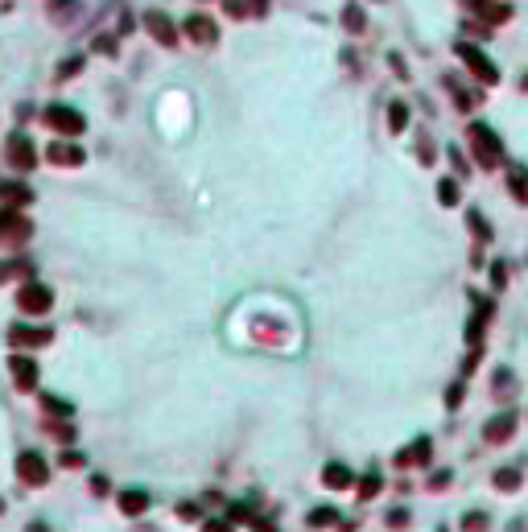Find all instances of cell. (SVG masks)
<instances>
[{
    "label": "cell",
    "instance_id": "cell-3",
    "mask_svg": "<svg viewBox=\"0 0 528 532\" xmlns=\"http://www.w3.org/2000/svg\"><path fill=\"white\" fill-rule=\"evenodd\" d=\"M13 301H17V310H21L25 318H46L50 310H54V289H50L46 281H25V285H17V293H13Z\"/></svg>",
    "mask_w": 528,
    "mask_h": 532
},
{
    "label": "cell",
    "instance_id": "cell-13",
    "mask_svg": "<svg viewBox=\"0 0 528 532\" xmlns=\"http://www.w3.org/2000/svg\"><path fill=\"white\" fill-rule=\"evenodd\" d=\"M392 462H396L401 470H421V466H430V462H433V441H430V437H417V441L405 446V450H401Z\"/></svg>",
    "mask_w": 528,
    "mask_h": 532
},
{
    "label": "cell",
    "instance_id": "cell-34",
    "mask_svg": "<svg viewBox=\"0 0 528 532\" xmlns=\"http://www.w3.org/2000/svg\"><path fill=\"white\" fill-rule=\"evenodd\" d=\"M384 524H388V528H392V532L408 528V524H413V508H392V511H388V516H384Z\"/></svg>",
    "mask_w": 528,
    "mask_h": 532
},
{
    "label": "cell",
    "instance_id": "cell-12",
    "mask_svg": "<svg viewBox=\"0 0 528 532\" xmlns=\"http://www.w3.org/2000/svg\"><path fill=\"white\" fill-rule=\"evenodd\" d=\"M8 376H13V388H17V392H33L42 367H38V359H29L25 351H17V355L8 359Z\"/></svg>",
    "mask_w": 528,
    "mask_h": 532
},
{
    "label": "cell",
    "instance_id": "cell-18",
    "mask_svg": "<svg viewBox=\"0 0 528 532\" xmlns=\"http://www.w3.org/2000/svg\"><path fill=\"white\" fill-rule=\"evenodd\" d=\"M33 202V186H25L21 178L17 182H0V207H17V211H25Z\"/></svg>",
    "mask_w": 528,
    "mask_h": 532
},
{
    "label": "cell",
    "instance_id": "cell-36",
    "mask_svg": "<svg viewBox=\"0 0 528 532\" xmlns=\"http://www.w3.org/2000/svg\"><path fill=\"white\" fill-rule=\"evenodd\" d=\"M58 466H62V470H83V466H87V454H83V450H62V454H58Z\"/></svg>",
    "mask_w": 528,
    "mask_h": 532
},
{
    "label": "cell",
    "instance_id": "cell-50",
    "mask_svg": "<svg viewBox=\"0 0 528 532\" xmlns=\"http://www.w3.org/2000/svg\"><path fill=\"white\" fill-rule=\"evenodd\" d=\"M437 532H450V528H446V524H437Z\"/></svg>",
    "mask_w": 528,
    "mask_h": 532
},
{
    "label": "cell",
    "instance_id": "cell-46",
    "mask_svg": "<svg viewBox=\"0 0 528 532\" xmlns=\"http://www.w3.org/2000/svg\"><path fill=\"white\" fill-rule=\"evenodd\" d=\"M108 491H112V483L103 475H91V495H108Z\"/></svg>",
    "mask_w": 528,
    "mask_h": 532
},
{
    "label": "cell",
    "instance_id": "cell-11",
    "mask_svg": "<svg viewBox=\"0 0 528 532\" xmlns=\"http://www.w3.org/2000/svg\"><path fill=\"white\" fill-rule=\"evenodd\" d=\"M144 33H149L157 46H166V50H173L178 46V37H182V29L173 25V17L161 13V8H149V13H144Z\"/></svg>",
    "mask_w": 528,
    "mask_h": 532
},
{
    "label": "cell",
    "instance_id": "cell-22",
    "mask_svg": "<svg viewBox=\"0 0 528 532\" xmlns=\"http://www.w3.org/2000/svg\"><path fill=\"white\" fill-rule=\"evenodd\" d=\"M380 491H384V475H380V470H367L363 479H355V495H360V504L376 499Z\"/></svg>",
    "mask_w": 528,
    "mask_h": 532
},
{
    "label": "cell",
    "instance_id": "cell-49",
    "mask_svg": "<svg viewBox=\"0 0 528 532\" xmlns=\"http://www.w3.org/2000/svg\"><path fill=\"white\" fill-rule=\"evenodd\" d=\"M0 516H4V495H0Z\"/></svg>",
    "mask_w": 528,
    "mask_h": 532
},
{
    "label": "cell",
    "instance_id": "cell-41",
    "mask_svg": "<svg viewBox=\"0 0 528 532\" xmlns=\"http://www.w3.org/2000/svg\"><path fill=\"white\" fill-rule=\"evenodd\" d=\"M46 429L58 437L62 446H71V441H74V429H71V425H58V421H50V417H46Z\"/></svg>",
    "mask_w": 528,
    "mask_h": 532
},
{
    "label": "cell",
    "instance_id": "cell-23",
    "mask_svg": "<svg viewBox=\"0 0 528 532\" xmlns=\"http://www.w3.org/2000/svg\"><path fill=\"white\" fill-rule=\"evenodd\" d=\"M42 409H46L50 421H71V417H74V405H71V400H62V396H50V392H42Z\"/></svg>",
    "mask_w": 528,
    "mask_h": 532
},
{
    "label": "cell",
    "instance_id": "cell-16",
    "mask_svg": "<svg viewBox=\"0 0 528 532\" xmlns=\"http://www.w3.org/2000/svg\"><path fill=\"white\" fill-rule=\"evenodd\" d=\"M17 281H33V265H29V260H25V256H17V252H13V256H4V260H0V285H17Z\"/></svg>",
    "mask_w": 528,
    "mask_h": 532
},
{
    "label": "cell",
    "instance_id": "cell-26",
    "mask_svg": "<svg viewBox=\"0 0 528 532\" xmlns=\"http://www.w3.org/2000/svg\"><path fill=\"white\" fill-rule=\"evenodd\" d=\"M491 483H495V491H520V483H524V475H520L516 466H500Z\"/></svg>",
    "mask_w": 528,
    "mask_h": 532
},
{
    "label": "cell",
    "instance_id": "cell-37",
    "mask_svg": "<svg viewBox=\"0 0 528 532\" xmlns=\"http://www.w3.org/2000/svg\"><path fill=\"white\" fill-rule=\"evenodd\" d=\"M83 66H87V58H83V54H74V58H67V62L58 66V83H67V79H74V74L83 71Z\"/></svg>",
    "mask_w": 528,
    "mask_h": 532
},
{
    "label": "cell",
    "instance_id": "cell-2",
    "mask_svg": "<svg viewBox=\"0 0 528 532\" xmlns=\"http://www.w3.org/2000/svg\"><path fill=\"white\" fill-rule=\"evenodd\" d=\"M42 124H46L50 132L67 137V141L87 132V116H83L79 108H71V103H46V108H42Z\"/></svg>",
    "mask_w": 528,
    "mask_h": 532
},
{
    "label": "cell",
    "instance_id": "cell-28",
    "mask_svg": "<svg viewBox=\"0 0 528 532\" xmlns=\"http://www.w3.org/2000/svg\"><path fill=\"white\" fill-rule=\"evenodd\" d=\"M227 520H236V524H248V528H256V520H260V516H256V508H252V504H227Z\"/></svg>",
    "mask_w": 528,
    "mask_h": 532
},
{
    "label": "cell",
    "instance_id": "cell-29",
    "mask_svg": "<svg viewBox=\"0 0 528 532\" xmlns=\"http://www.w3.org/2000/svg\"><path fill=\"white\" fill-rule=\"evenodd\" d=\"M491 392H495V400H507V392H516V376H512L507 367H495V380H491Z\"/></svg>",
    "mask_w": 528,
    "mask_h": 532
},
{
    "label": "cell",
    "instance_id": "cell-1",
    "mask_svg": "<svg viewBox=\"0 0 528 532\" xmlns=\"http://www.w3.org/2000/svg\"><path fill=\"white\" fill-rule=\"evenodd\" d=\"M466 145H471V157H475V166L479 170H500L507 161V153H504V141L487 128L483 120H471L466 124Z\"/></svg>",
    "mask_w": 528,
    "mask_h": 532
},
{
    "label": "cell",
    "instance_id": "cell-30",
    "mask_svg": "<svg viewBox=\"0 0 528 532\" xmlns=\"http://www.w3.org/2000/svg\"><path fill=\"white\" fill-rule=\"evenodd\" d=\"M471 306H475V314L471 318H479V322H491V318H495V301L483 297V293H475V289H471Z\"/></svg>",
    "mask_w": 528,
    "mask_h": 532
},
{
    "label": "cell",
    "instance_id": "cell-25",
    "mask_svg": "<svg viewBox=\"0 0 528 532\" xmlns=\"http://www.w3.org/2000/svg\"><path fill=\"white\" fill-rule=\"evenodd\" d=\"M405 128H408V103L392 99V103H388V132H392V137H401Z\"/></svg>",
    "mask_w": 528,
    "mask_h": 532
},
{
    "label": "cell",
    "instance_id": "cell-48",
    "mask_svg": "<svg viewBox=\"0 0 528 532\" xmlns=\"http://www.w3.org/2000/svg\"><path fill=\"white\" fill-rule=\"evenodd\" d=\"M25 532H54V528H50L46 520H29V524H25Z\"/></svg>",
    "mask_w": 528,
    "mask_h": 532
},
{
    "label": "cell",
    "instance_id": "cell-21",
    "mask_svg": "<svg viewBox=\"0 0 528 532\" xmlns=\"http://www.w3.org/2000/svg\"><path fill=\"white\" fill-rule=\"evenodd\" d=\"M507 194H512L520 207H528V166H520V161L507 166Z\"/></svg>",
    "mask_w": 528,
    "mask_h": 532
},
{
    "label": "cell",
    "instance_id": "cell-51",
    "mask_svg": "<svg viewBox=\"0 0 528 532\" xmlns=\"http://www.w3.org/2000/svg\"><path fill=\"white\" fill-rule=\"evenodd\" d=\"M520 87H524V91H528V74H524V83H520Z\"/></svg>",
    "mask_w": 528,
    "mask_h": 532
},
{
    "label": "cell",
    "instance_id": "cell-10",
    "mask_svg": "<svg viewBox=\"0 0 528 532\" xmlns=\"http://www.w3.org/2000/svg\"><path fill=\"white\" fill-rule=\"evenodd\" d=\"M516 429H520L516 409H500L495 417H487V421H483V441H487V446H507V441L516 437Z\"/></svg>",
    "mask_w": 528,
    "mask_h": 532
},
{
    "label": "cell",
    "instance_id": "cell-35",
    "mask_svg": "<svg viewBox=\"0 0 528 532\" xmlns=\"http://www.w3.org/2000/svg\"><path fill=\"white\" fill-rule=\"evenodd\" d=\"M487 277H491V289L500 293L507 289V260H491V268H487Z\"/></svg>",
    "mask_w": 528,
    "mask_h": 532
},
{
    "label": "cell",
    "instance_id": "cell-39",
    "mask_svg": "<svg viewBox=\"0 0 528 532\" xmlns=\"http://www.w3.org/2000/svg\"><path fill=\"white\" fill-rule=\"evenodd\" d=\"M202 532H236V520H227V516H207V520H202Z\"/></svg>",
    "mask_w": 528,
    "mask_h": 532
},
{
    "label": "cell",
    "instance_id": "cell-9",
    "mask_svg": "<svg viewBox=\"0 0 528 532\" xmlns=\"http://www.w3.org/2000/svg\"><path fill=\"white\" fill-rule=\"evenodd\" d=\"M4 166L17 173H29L38 166V149H33V141L25 132H8V141H4Z\"/></svg>",
    "mask_w": 528,
    "mask_h": 532
},
{
    "label": "cell",
    "instance_id": "cell-17",
    "mask_svg": "<svg viewBox=\"0 0 528 532\" xmlns=\"http://www.w3.org/2000/svg\"><path fill=\"white\" fill-rule=\"evenodd\" d=\"M149 504H153V495H149V491H141V487H124L120 495H116V508H120L124 516H144V511H149Z\"/></svg>",
    "mask_w": 528,
    "mask_h": 532
},
{
    "label": "cell",
    "instance_id": "cell-19",
    "mask_svg": "<svg viewBox=\"0 0 528 532\" xmlns=\"http://www.w3.org/2000/svg\"><path fill=\"white\" fill-rule=\"evenodd\" d=\"M471 8L479 13L483 25H504V21H512V4H500V0H471Z\"/></svg>",
    "mask_w": 528,
    "mask_h": 532
},
{
    "label": "cell",
    "instance_id": "cell-42",
    "mask_svg": "<svg viewBox=\"0 0 528 532\" xmlns=\"http://www.w3.org/2000/svg\"><path fill=\"white\" fill-rule=\"evenodd\" d=\"M116 50H120V37H112V33H103V37H96V54H108V58H112Z\"/></svg>",
    "mask_w": 528,
    "mask_h": 532
},
{
    "label": "cell",
    "instance_id": "cell-24",
    "mask_svg": "<svg viewBox=\"0 0 528 532\" xmlns=\"http://www.w3.org/2000/svg\"><path fill=\"white\" fill-rule=\"evenodd\" d=\"M466 227H471V236H475L479 243H491V240H495V231H491V223L479 215V207H471V211H466Z\"/></svg>",
    "mask_w": 528,
    "mask_h": 532
},
{
    "label": "cell",
    "instance_id": "cell-6",
    "mask_svg": "<svg viewBox=\"0 0 528 532\" xmlns=\"http://www.w3.org/2000/svg\"><path fill=\"white\" fill-rule=\"evenodd\" d=\"M42 161L54 166V170H83L87 166V149L67 141V137H58V141H50L46 153H42Z\"/></svg>",
    "mask_w": 528,
    "mask_h": 532
},
{
    "label": "cell",
    "instance_id": "cell-27",
    "mask_svg": "<svg viewBox=\"0 0 528 532\" xmlns=\"http://www.w3.org/2000/svg\"><path fill=\"white\" fill-rule=\"evenodd\" d=\"M437 202H442V207H458V202H462L458 178H442V182H437Z\"/></svg>",
    "mask_w": 528,
    "mask_h": 532
},
{
    "label": "cell",
    "instance_id": "cell-31",
    "mask_svg": "<svg viewBox=\"0 0 528 532\" xmlns=\"http://www.w3.org/2000/svg\"><path fill=\"white\" fill-rule=\"evenodd\" d=\"M491 528V511H466L462 516V532H487Z\"/></svg>",
    "mask_w": 528,
    "mask_h": 532
},
{
    "label": "cell",
    "instance_id": "cell-20",
    "mask_svg": "<svg viewBox=\"0 0 528 532\" xmlns=\"http://www.w3.org/2000/svg\"><path fill=\"white\" fill-rule=\"evenodd\" d=\"M338 508L335 504H318V508H310L306 511V528H314V532H322V528H338Z\"/></svg>",
    "mask_w": 528,
    "mask_h": 532
},
{
    "label": "cell",
    "instance_id": "cell-15",
    "mask_svg": "<svg viewBox=\"0 0 528 532\" xmlns=\"http://www.w3.org/2000/svg\"><path fill=\"white\" fill-rule=\"evenodd\" d=\"M322 487L326 491H351L355 487V470L347 462H326L322 466Z\"/></svg>",
    "mask_w": 528,
    "mask_h": 532
},
{
    "label": "cell",
    "instance_id": "cell-33",
    "mask_svg": "<svg viewBox=\"0 0 528 532\" xmlns=\"http://www.w3.org/2000/svg\"><path fill=\"white\" fill-rule=\"evenodd\" d=\"M417 161H421V166H433V161H437V149H433L430 132H417Z\"/></svg>",
    "mask_w": 528,
    "mask_h": 532
},
{
    "label": "cell",
    "instance_id": "cell-44",
    "mask_svg": "<svg viewBox=\"0 0 528 532\" xmlns=\"http://www.w3.org/2000/svg\"><path fill=\"white\" fill-rule=\"evenodd\" d=\"M446 157H450V161H454V170H458V178H466V161H462V153H458V149H446Z\"/></svg>",
    "mask_w": 528,
    "mask_h": 532
},
{
    "label": "cell",
    "instance_id": "cell-7",
    "mask_svg": "<svg viewBox=\"0 0 528 532\" xmlns=\"http://www.w3.org/2000/svg\"><path fill=\"white\" fill-rule=\"evenodd\" d=\"M13 470H17V479H21L25 487H46L54 466H50V458L42 454V450H21L17 462H13Z\"/></svg>",
    "mask_w": 528,
    "mask_h": 532
},
{
    "label": "cell",
    "instance_id": "cell-4",
    "mask_svg": "<svg viewBox=\"0 0 528 532\" xmlns=\"http://www.w3.org/2000/svg\"><path fill=\"white\" fill-rule=\"evenodd\" d=\"M29 236H33V219L17 207H0V248L17 252L29 243Z\"/></svg>",
    "mask_w": 528,
    "mask_h": 532
},
{
    "label": "cell",
    "instance_id": "cell-8",
    "mask_svg": "<svg viewBox=\"0 0 528 532\" xmlns=\"http://www.w3.org/2000/svg\"><path fill=\"white\" fill-rule=\"evenodd\" d=\"M454 54L462 58V62H466V71L475 74L483 87H495V83H500V71H495V62H491V58H487L479 46H471V42H458Z\"/></svg>",
    "mask_w": 528,
    "mask_h": 532
},
{
    "label": "cell",
    "instance_id": "cell-5",
    "mask_svg": "<svg viewBox=\"0 0 528 532\" xmlns=\"http://www.w3.org/2000/svg\"><path fill=\"white\" fill-rule=\"evenodd\" d=\"M54 342V326H42V322H13L8 326V347L13 351H42Z\"/></svg>",
    "mask_w": 528,
    "mask_h": 532
},
{
    "label": "cell",
    "instance_id": "cell-32",
    "mask_svg": "<svg viewBox=\"0 0 528 532\" xmlns=\"http://www.w3.org/2000/svg\"><path fill=\"white\" fill-rule=\"evenodd\" d=\"M343 25H347L351 33H363V29H367V17H363L360 4H347V8H343Z\"/></svg>",
    "mask_w": 528,
    "mask_h": 532
},
{
    "label": "cell",
    "instance_id": "cell-45",
    "mask_svg": "<svg viewBox=\"0 0 528 532\" xmlns=\"http://www.w3.org/2000/svg\"><path fill=\"white\" fill-rule=\"evenodd\" d=\"M71 13H74V0H58V4H54V17H58V21H67Z\"/></svg>",
    "mask_w": 528,
    "mask_h": 532
},
{
    "label": "cell",
    "instance_id": "cell-40",
    "mask_svg": "<svg viewBox=\"0 0 528 532\" xmlns=\"http://www.w3.org/2000/svg\"><path fill=\"white\" fill-rule=\"evenodd\" d=\"M462 384H466V380L458 376L454 384L446 388V409H450V412H458V405H462V392H466V388H462Z\"/></svg>",
    "mask_w": 528,
    "mask_h": 532
},
{
    "label": "cell",
    "instance_id": "cell-47",
    "mask_svg": "<svg viewBox=\"0 0 528 532\" xmlns=\"http://www.w3.org/2000/svg\"><path fill=\"white\" fill-rule=\"evenodd\" d=\"M243 4H248L252 17H264V8H268V0H243Z\"/></svg>",
    "mask_w": 528,
    "mask_h": 532
},
{
    "label": "cell",
    "instance_id": "cell-14",
    "mask_svg": "<svg viewBox=\"0 0 528 532\" xmlns=\"http://www.w3.org/2000/svg\"><path fill=\"white\" fill-rule=\"evenodd\" d=\"M182 33L190 37L194 46H215V42H219V25L211 21V17H202V13L186 17V21H182Z\"/></svg>",
    "mask_w": 528,
    "mask_h": 532
},
{
    "label": "cell",
    "instance_id": "cell-38",
    "mask_svg": "<svg viewBox=\"0 0 528 532\" xmlns=\"http://www.w3.org/2000/svg\"><path fill=\"white\" fill-rule=\"evenodd\" d=\"M178 520H186V524L202 520V504H194V499H182V504H178Z\"/></svg>",
    "mask_w": 528,
    "mask_h": 532
},
{
    "label": "cell",
    "instance_id": "cell-43",
    "mask_svg": "<svg viewBox=\"0 0 528 532\" xmlns=\"http://www.w3.org/2000/svg\"><path fill=\"white\" fill-rule=\"evenodd\" d=\"M450 483H454V475H450V470H433L430 491H442V487H450Z\"/></svg>",
    "mask_w": 528,
    "mask_h": 532
}]
</instances>
